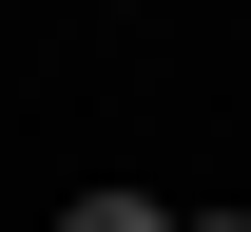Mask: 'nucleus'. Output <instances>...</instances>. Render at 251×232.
Segmentation results:
<instances>
[{"instance_id": "obj_1", "label": "nucleus", "mask_w": 251, "mask_h": 232, "mask_svg": "<svg viewBox=\"0 0 251 232\" xmlns=\"http://www.w3.org/2000/svg\"><path fill=\"white\" fill-rule=\"evenodd\" d=\"M58 232H174V213H155V194H77Z\"/></svg>"}, {"instance_id": "obj_2", "label": "nucleus", "mask_w": 251, "mask_h": 232, "mask_svg": "<svg viewBox=\"0 0 251 232\" xmlns=\"http://www.w3.org/2000/svg\"><path fill=\"white\" fill-rule=\"evenodd\" d=\"M174 232H251V213H174Z\"/></svg>"}]
</instances>
